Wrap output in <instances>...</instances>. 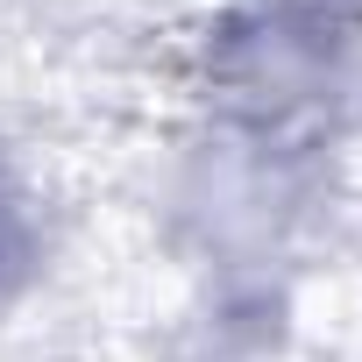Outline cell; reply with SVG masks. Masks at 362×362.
Returning <instances> with one entry per match:
<instances>
[{"label":"cell","mask_w":362,"mask_h":362,"mask_svg":"<svg viewBox=\"0 0 362 362\" xmlns=\"http://www.w3.org/2000/svg\"><path fill=\"white\" fill-rule=\"evenodd\" d=\"M0 263H8V206H0Z\"/></svg>","instance_id":"6da1fadb"}]
</instances>
